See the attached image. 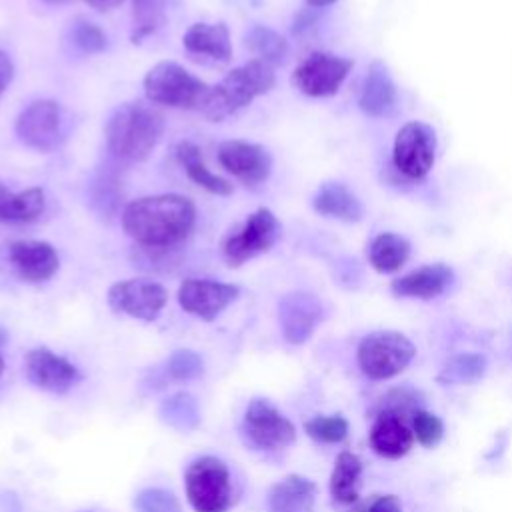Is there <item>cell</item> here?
<instances>
[{
	"mask_svg": "<svg viewBox=\"0 0 512 512\" xmlns=\"http://www.w3.org/2000/svg\"><path fill=\"white\" fill-rule=\"evenodd\" d=\"M368 512H402V504L398 500V496L394 494H384L378 496L370 506Z\"/></svg>",
	"mask_w": 512,
	"mask_h": 512,
	"instance_id": "obj_37",
	"label": "cell"
},
{
	"mask_svg": "<svg viewBox=\"0 0 512 512\" xmlns=\"http://www.w3.org/2000/svg\"><path fill=\"white\" fill-rule=\"evenodd\" d=\"M134 508L138 512H182V506L174 492L158 486L140 490L134 498Z\"/></svg>",
	"mask_w": 512,
	"mask_h": 512,
	"instance_id": "obj_34",
	"label": "cell"
},
{
	"mask_svg": "<svg viewBox=\"0 0 512 512\" xmlns=\"http://www.w3.org/2000/svg\"><path fill=\"white\" fill-rule=\"evenodd\" d=\"M486 372V358L478 352H460L448 358V362L438 372L436 380L444 386L448 384H472L480 380Z\"/></svg>",
	"mask_w": 512,
	"mask_h": 512,
	"instance_id": "obj_29",
	"label": "cell"
},
{
	"mask_svg": "<svg viewBox=\"0 0 512 512\" xmlns=\"http://www.w3.org/2000/svg\"><path fill=\"white\" fill-rule=\"evenodd\" d=\"M0 342H2V334H0ZM4 372V358H2V354H0V374Z\"/></svg>",
	"mask_w": 512,
	"mask_h": 512,
	"instance_id": "obj_42",
	"label": "cell"
},
{
	"mask_svg": "<svg viewBox=\"0 0 512 512\" xmlns=\"http://www.w3.org/2000/svg\"><path fill=\"white\" fill-rule=\"evenodd\" d=\"M176 158L180 162V166L184 168V172L188 174V178L198 184L200 188L208 190L210 194H218V196H226L232 192V184L214 174L206 164H204V158L200 154V148L194 144V142H180L176 146Z\"/></svg>",
	"mask_w": 512,
	"mask_h": 512,
	"instance_id": "obj_25",
	"label": "cell"
},
{
	"mask_svg": "<svg viewBox=\"0 0 512 512\" xmlns=\"http://www.w3.org/2000/svg\"><path fill=\"white\" fill-rule=\"evenodd\" d=\"M238 292L236 284L208 278H186L178 288V302L184 312L210 322L238 298Z\"/></svg>",
	"mask_w": 512,
	"mask_h": 512,
	"instance_id": "obj_13",
	"label": "cell"
},
{
	"mask_svg": "<svg viewBox=\"0 0 512 512\" xmlns=\"http://www.w3.org/2000/svg\"><path fill=\"white\" fill-rule=\"evenodd\" d=\"M24 370H26V378L30 380V384H34L40 390L54 392V394L68 392L82 378L80 370L70 360L52 352L46 346L32 348L26 354Z\"/></svg>",
	"mask_w": 512,
	"mask_h": 512,
	"instance_id": "obj_14",
	"label": "cell"
},
{
	"mask_svg": "<svg viewBox=\"0 0 512 512\" xmlns=\"http://www.w3.org/2000/svg\"><path fill=\"white\" fill-rule=\"evenodd\" d=\"M436 132L424 122H406L394 138L392 162L406 178H424L436 160Z\"/></svg>",
	"mask_w": 512,
	"mask_h": 512,
	"instance_id": "obj_9",
	"label": "cell"
},
{
	"mask_svg": "<svg viewBox=\"0 0 512 512\" xmlns=\"http://www.w3.org/2000/svg\"><path fill=\"white\" fill-rule=\"evenodd\" d=\"M412 434L422 446L432 448L442 440L444 424L436 414H432L428 410H414L412 412Z\"/></svg>",
	"mask_w": 512,
	"mask_h": 512,
	"instance_id": "obj_35",
	"label": "cell"
},
{
	"mask_svg": "<svg viewBox=\"0 0 512 512\" xmlns=\"http://www.w3.org/2000/svg\"><path fill=\"white\" fill-rule=\"evenodd\" d=\"M168 302V292L160 282L148 278H128L110 286L108 304L114 312L136 320L152 322Z\"/></svg>",
	"mask_w": 512,
	"mask_h": 512,
	"instance_id": "obj_11",
	"label": "cell"
},
{
	"mask_svg": "<svg viewBox=\"0 0 512 512\" xmlns=\"http://www.w3.org/2000/svg\"><path fill=\"white\" fill-rule=\"evenodd\" d=\"M194 220V202L180 194L142 196L122 212L126 234L146 248H170L182 242L190 234Z\"/></svg>",
	"mask_w": 512,
	"mask_h": 512,
	"instance_id": "obj_1",
	"label": "cell"
},
{
	"mask_svg": "<svg viewBox=\"0 0 512 512\" xmlns=\"http://www.w3.org/2000/svg\"><path fill=\"white\" fill-rule=\"evenodd\" d=\"M304 430L320 444H338L348 436V420L340 414L314 416L304 422Z\"/></svg>",
	"mask_w": 512,
	"mask_h": 512,
	"instance_id": "obj_32",
	"label": "cell"
},
{
	"mask_svg": "<svg viewBox=\"0 0 512 512\" xmlns=\"http://www.w3.org/2000/svg\"><path fill=\"white\" fill-rule=\"evenodd\" d=\"M46 4H52V6H58V4H66V2H70V0H44Z\"/></svg>",
	"mask_w": 512,
	"mask_h": 512,
	"instance_id": "obj_41",
	"label": "cell"
},
{
	"mask_svg": "<svg viewBox=\"0 0 512 512\" xmlns=\"http://www.w3.org/2000/svg\"><path fill=\"white\" fill-rule=\"evenodd\" d=\"M324 314L322 302L310 292H290L278 302V320L288 344H304L320 324Z\"/></svg>",
	"mask_w": 512,
	"mask_h": 512,
	"instance_id": "obj_16",
	"label": "cell"
},
{
	"mask_svg": "<svg viewBox=\"0 0 512 512\" xmlns=\"http://www.w3.org/2000/svg\"><path fill=\"white\" fill-rule=\"evenodd\" d=\"M414 344L396 330H376L366 334L356 350L362 374L370 380H388L400 374L414 358Z\"/></svg>",
	"mask_w": 512,
	"mask_h": 512,
	"instance_id": "obj_5",
	"label": "cell"
},
{
	"mask_svg": "<svg viewBox=\"0 0 512 512\" xmlns=\"http://www.w3.org/2000/svg\"><path fill=\"white\" fill-rule=\"evenodd\" d=\"M360 476H362V460L354 452H340L336 456L332 474H330V494L334 502L348 506L358 500V488H360Z\"/></svg>",
	"mask_w": 512,
	"mask_h": 512,
	"instance_id": "obj_26",
	"label": "cell"
},
{
	"mask_svg": "<svg viewBox=\"0 0 512 512\" xmlns=\"http://www.w3.org/2000/svg\"><path fill=\"white\" fill-rule=\"evenodd\" d=\"M166 20V0H132V42H142Z\"/></svg>",
	"mask_w": 512,
	"mask_h": 512,
	"instance_id": "obj_31",
	"label": "cell"
},
{
	"mask_svg": "<svg viewBox=\"0 0 512 512\" xmlns=\"http://www.w3.org/2000/svg\"><path fill=\"white\" fill-rule=\"evenodd\" d=\"M358 106L366 116L372 118H386L396 112L398 90L388 72V66L382 60H374L368 66L360 88Z\"/></svg>",
	"mask_w": 512,
	"mask_h": 512,
	"instance_id": "obj_18",
	"label": "cell"
},
{
	"mask_svg": "<svg viewBox=\"0 0 512 512\" xmlns=\"http://www.w3.org/2000/svg\"><path fill=\"white\" fill-rule=\"evenodd\" d=\"M72 42L84 54H96L106 48V34L96 24L78 20L72 26Z\"/></svg>",
	"mask_w": 512,
	"mask_h": 512,
	"instance_id": "obj_36",
	"label": "cell"
},
{
	"mask_svg": "<svg viewBox=\"0 0 512 512\" xmlns=\"http://www.w3.org/2000/svg\"><path fill=\"white\" fill-rule=\"evenodd\" d=\"M218 162L246 186L262 184L272 170L270 152L254 142L226 140L218 146Z\"/></svg>",
	"mask_w": 512,
	"mask_h": 512,
	"instance_id": "obj_15",
	"label": "cell"
},
{
	"mask_svg": "<svg viewBox=\"0 0 512 512\" xmlns=\"http://www.w3.org/2000/svg\"><path fill=\"white\" fill-rule=\"evenodd\" d=\"M370 446L378 456L400 458L404 456L414 442L412 426L406 424L404 414L384 408L372 422L370 428Z\"/></svg>",
	"mask_w": 512,
	"mask_h": 512,
	"instance_id": "obj_19",
	"label": "cell"
},
{
	"mask_svg": "<svg viewBox=\"0 0 512 512\" xmlns=\"http://www.w3.org/2000/svg\"><path fill=\"white\" fill-rule=\"evenodd\" d=\"M182 44L190 54H202L218 62H228L232 56V42H230V32L228 26L218 22V24H206V22H196L192 24L184 36Z\"/></svg>",
	"mask_w": 512,
	"mask_h": 512,
	"instance_id": "obj_21",
	"label": "cell"
},
{
	"mask_svg": "<svg viewBox=\"0 0 512 512\" xmlns=\"http://www.w3.org/2000/svg\"><path fill=\"white\" fill-rule=\"evenodd\" d=\"M410 256V242L394 232H380L368 248V260L374 270L390 274L400 270Z\"/></svg>",
	"mask_w": 512,
	"mask_h": 512,
	"instance_id": "obj_27",
	"label": "cell"
},
{
	"mask_svg": "<svg viewBox=\"0 0 512 512\" xmlns=\"http://www.w3.org/2000/svg\"><path fill=\"white\" fill-rule=\"evenodd\" d=\"M144 92L148 102L168 108H202L210 86L190 74L184 66L172 60H162L144 76Z\"/></svg>",
	"mask_w": 512,
	"mask_h": 512,
	"instance_id": "obj_4",
	"label": "cell"
},
{
	"mask_svg": "<svg viewBox=\"0 0 512 512\" xmlns=\"http://www.w3.org/2000/svg\"><path fill=\"white\" fill-rule=\"evenodd\" d=\"M312 206L318 214L344 222H356L364 212L358 196L342 182H324L314 194Z\"/></svg>",
	"mask_w": 512,
	"mask_h": 512,
	"instance_id": "obj_23",
	"label": "cell"
},
{
	"mask_svg": "<svg viewBox=\"0 0 512 512\" xmlns=\"http://www.w3.org/2000/svg\"><path fill=\"white\" fill-rule=\"evenodd\" d=\"M242 438L256 450H282L296 440L294 424L266 398H254L242 418Z\"/></svg>",
	"mask_w": 512,
	"mask_h": 512,
	"instance_id": "obj_8",
	"label": "cell"
},
{
	"mask_svg": "<svg viewBox=\"0 0 512 512\" xmlns=\"http://www.w3.org/2000/svg\"><path fill=\"white\" fill-rule=\"evenodd\" d=\"M280 236V222L268 208L254 210L242 224L222 240V256L228 266L238 268L258 254L270 250Z\"/></svg>",
	"mask_w": 512,
	"mask_h": 512,
	"instance_id": "obj_7",
	"label": "cell"
},
{
	"mask_svg": "<svg viewBox=\"0 0 512 512\" xmlns=\"http://www.w3.org/2000/svg\"><path fill=\"white\" fill-rule=\"evenodd\" d=\"M164 132V116L152 102H126L106 122L108 150L128 162L146 160Z\"/></svg>",
	"mask_w": 512,
	"mask_h": 512,
	"instance_id": "obj_2",
	"label": "cell"
},
{
	"mask_svg": "<svg viewBox=\"0 0 512 512\" xmlns=\"http://www.w3.org/2000/svg\"><path fill=\"white\" fill-rule=\"evenodd\" d=\"M352 68V60L330 52L308 54L294 70L292 84L306 96L326 98L340 90Z\"/></svg>",
	"mask_w": 512,
	"mask_h": 512,
	"instance_id": "obj_10",
	"label": "cell"
},
{
	"mask_svg": "<svg viewBox=\"0 0 512 512\" xmlns=\"http://www.w3.org/2000/svg\"><path fill=\"white\" fill-rule=\"evenodd\" d=\"M316 498V484L300 474H290L268 492V512H310Z\"/></svg>",
	"mask_w": 512,
	"mask_h": 512,
	"instance_id": "obj_22",
	"label": "cell"
},
{
	"mask_svg": "<svg viewBox=\"0 0 512 512\" xmlns=\"http://www.w3.org/2000/svg\"><path fill=\"white\" fill-rule=\"evenodd\" d=\"M452 280H454L452 268L444 262H434L392 280L390 288L396 296H402V298L432 300L444 294L452 284Z\"/></svg>",
	"mask_w": 512,
	"mask_h": 512,
	"instance_id": "obj_20",
	"label": "cell"
},
{
	"mask_svg": "<svg viewBox=\"0 0 512 512\" xmlns=\"http://www.w3.org/2000/svg\"><path fill=\"white\" fill-rule=\"evenodd\" d=\"M186 498L194 512H226L232 504L228 466L216 456H202L184 472Z\"/></svg>",
	"mask_w": 512,
	"mask_h": 512,
	"instance_id": "obj_6",
	"label": "cell"
},
{
	"mask_svg": "<svg viewBox=\"0 0 512 512\" xmlns=\"http://www.w3.org/2000/svg\"><path fill=\"white\" fill-rule=\"evenodd\" d=\"M246 44L258 60L268 62L270 66L284 62L288 56V42L284 40V36L262 24L250 28V32L246 34Z\"/></svg>",
	"mask_w": 512,
	"mask_h": 512,
	"instance_id": "obj_30",
	"label": "cell"
},
{
	"mask_svg": "<svg viewBox=\"0 0 512 512\" xmlns=\"http://www.w3.org/2000/svg\"><path fill=\"white\" fill-rule=\"evenodd\" d=\"M8 260L16 274L30 284L50 280L58 266L56 250L42 240H14L8 244Z\"/></svg>",
	"mask_w": 512,
	"mask_h": 512,
	"instance_id": "obj_17",
	"label": "cell"
},
{
	"mask_svg": "<svg viewBox=\"0 0 512 512\" xmlns=\"http://www.w3.org/2000/svg\"><path fill=\"white\" fill-rule=\"evenodd\" d=\"M46 208L42 188H26L12 192L0 184V222L6 224H28L36 220Z\"/></svg>",
	"mask_w": 512,
	"mask_h": 512,
	"instance_id": "obj_24",
	"label": "cell"
},
{
	"mask_svg": "<svg viewBox=\"0 0 512 512\" xmlns=\"http://www.w3.org/2000/svg\"><path fill=\"white\" fill-rule=\"evenodd\" d=\"M274 84V66L252 58L246 64L230 70L216 86H210L200 110L208 120L218 122L246 108L254 98L270 92Z\"/></svg>",
	"mask_w": 512,
	"mask_h": 512,
	"instance_id": "obj_3",
	"label": "cell"
},
{
	"mask_svg": "<svg viewBox=\"0 0 512 512\" xmlns=\"http://www.w3.org/2000/svg\"><path fill=\"white\" fill-rule=\"evenodd\" d=\"M84 2H88L92 8H96V10H100V12L112 10V8H116L118 4H122V0H84Z\"/></svg>",
	"mask_w": 512,
	"mask_h": 512,
	"instance_id": "obj_39",
	"label": "cell"
},
{
	"mask_svg": "<svg viewBox=\"0 0 512 512\" xmlns=\"http://www.w3.org/2000/svg\"><path fill=\"white\" fill-rule=\"evenodd\" d=\"M164 372L170 380L190 382L204 374V360L194 350H176L168 356L164 364Z\"/></svg>",
	"mask_w": 512,
	"mask_h": 512,
	"instance_id": "obj_33",
	"label": "cell"
},
{
	"mask_svg": "<svg viewBox=\"0 0 512 512\" xmlns=\"http://www.w3.org/2000/svg\"><path fill=\"white\" fill-rule=\"evenodd\" d=\"M336 0H306V4L310 6V8H324V6H330V4H334Z\"/></svg>",
	"mask_w": 512,
	"mask_h": 512,
	"instance_id": "obj_40",
	"label": "cell"
},
{
	"mask_svg": "<svg viewBox=\"0 0 512 512\" xmlns=\"http://www.w3.org/2000/svg\"><path fill=\"white\" fill-rule=\"evenodd\" d=\"M160 420L178 430V432H192L200 426V406L198 400L184 390H178L170 396H166L158 406Z\"/></svg>",
	"mask_w": 512,
	"mask_h": 512,
	"instance_id": "obj_28",
	"label": "cell"
},
{
	"mask_svg": "<svg viewBox=\"0 0 512 512\" xmlns=\"http://www.w3.org/2000/svg\"><path fill=\"white\" fill-rule=\"evenodd\" d=\"M12 78H14V62L4 50H0V94L8 88Z\"/></svg>",
	"mask_w": 512,
	"mask_h": 512,
	"instance_id": "obj_38",
	"label": "cell"
},
{
	"mask_svg": "<svg viewBox=\"0 0 512 512\" xmlns=\"http://www.w3.org/2000/svg\"><path fill=\"white\" fill-rule=\"evenodd\" d=\"M18 138L40 152H50L64 140L62 108L54 100H36L16 118Z\"/></svg>",
	"mask_w": 512,
	"mask_h": 512,
	"instance_id": "obj_12",
	"label": "cell"
}]
</instances>
